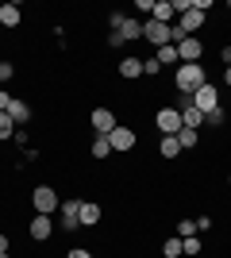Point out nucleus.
Instances as JSON below:
<instances>
[{"label":"nucleus","instance_id":"obj_3","mask_svg":"<svg viewBox=\"0 0 231 258\" xmlns=\"http://www.w3.org/2000/svg\"><path fill=\"white\" fill-rule=\"evenodd\" d=\"M193 104H197L204 116H208L212 108H220V93H216V85H212V81H204V85L193 93Z\"/></svg>","mask_w":231,"mask_h":258},{"label":"nucleus","instance_id":"obj_16","mask_svg":"<svg viewBox=\"0 0 231 258\" xmlns=\"http://www.w3.org/2000/svg\"><path fill=\"white\" fill-rule=\"evenodd\" d=\"M120 77H127V81L143 77V58H123L120 62Z\"/></svg>","mask_w":231,"mask_h":258},{"label":"nucleus","instance_id":"obj_34","mask_svg":"<svg viewBox=\"0 0 231 258\" xmlns=\"http://www.w3.org/2000/svg\"><path fill=\"white\" fill-rule=\"evenodd\" d=\"M0 258H8V254H0Z\"/></svg>","mask_w":231,"mask_h":258},{"label":"nucleus","instance_id":"obj_35","mask_svg":"<svg viewBox=\"0 0 231 258\" xmlns=\"http://www.w3.org/2000/svg\"><path fill=\"white\" fill-rule=\"evenodd\" d=\"M227 185H231V177H227Z\"/></svg>","mask_w":231,"mask_h":258},{"label":"nucleus","instance_id":"obj_6","mask_svg":"<svg viewBox=\"0 0 231 258\" xmlns=\"http://www.w3.org/2000/svg\"><path fill=\"white\" fill-rule=\"evenodd\" d=\"M143 39H150L154 46H170V23L146 20V23H143Z\"/></svg>","mask_w":231,"mask_h":258},{"label":"nucleus","instance_id":"obj_7","mask_svg":"<svg viewBox=\"0 0 231 258\" xmlns=\"http://www.w3.org/2000/svg\"><path fill=\"white\" fill-rule=\"evenodd\" d=\"M108 143H112V151H131L135 147V131L123 127V123H116V127L108 131Z\"/></svg>","mask_w":231,"mask_h":258},{"label":"nucleus","instance_id":"obj_11","mask_svg":"<svg viewBox=\"0 0 231 258\" xmlns=\"http://www.w3.org/2000/svg\"><path fill=\"white\" fill-rule=\"evenodd\" d=\"M4 112H8V116H12V123H16V127H23V123L31 119V108L23 104V100H16V97H12V104L4 108Z\"/></svg>","mask_w":231,"mask_h":258},{"label":"nucleus","instance_id":"obj_28","mask_svg":"<svg viewBox=\"0 0 231 258\" xmlns=\"http://www.w3.org/2000/svg\"><path fill=\"white\" fill-rule=\"evenodd\" d=\"M158 70H162V66L154 62V58H146V62H143V74H146V77H150V74H158Z\"/></svg>","mask_w":231,"mask_h":258},{"label":"nucleus","instance_id":"obj_24","mask_svg":"<svg viewBox=\"0 0 231 258\" xmlns=\"http://www.w3.org/2000/svg\"><path fill=\"white\" fill-rule=\"evenodd\" d=\"M197 235V220H181L177 224V239H193Z\"/></svg>","mask_w":231,"mask_h":258},{"label":"nucleus","instance_id":"obj_12","mask_svg":"<svg viewBox=\"0 0 231 258\" xmlns=\"http://www.w3.org/2000/svg\"><path fill=\"white\" fill-rule=\"evenodd\" d=\"M177 112H181V127H193V131H197L200 123H204V112H200L197 104H185V108H177Z\"/></svg>","mask_w":231,"mask_h":258},{"label":"nucleus","instance_id":"obj_22","mask_svg":"<svg viewBox=\"0 0 231 258\" xmlns=\"http://www.w3.org/2000/svg\"><path fill=\"white\" fill-rule=\"evenodd\" d=\"M162 254L166 258H181V254H185V250H181V239H166V243H162Z\"/></svg>","mask_w":231,"mask_h":258},{"label":"nucleus","instance_id":"obj_2","mask_svg":"<svg viewBox=\"0 0 231 258\" xmlns=\"http://www.w3.org/2000/svg\"><path fill=\"white\" fill-rule=\"evenodd\" d=\"M31 205H35L39 216H54V208L62 205V201H58V193L50 189V185H39V189L31 193Z\"/></svg>","mask_w":231,"mask_h":258},{"label":"nucleus","instance_id":"obj_21","mask_svg":"<svg viewBox=\"0 0 231 258\" xmlns=\"http://www.w3.org/2000/svg\"><path fill=\"white\" fill-rule=\"evenodd\" d=\"M154 62L158 66H174L177 62V46H158V50H154Z\"/></svg>","mask_w":231,"mask_h":258},{"label":"nucleus","instance_id":"obj_13","mask_svg":"<svg viewBox=\"0 0 231 258\" xmlns=\"http://www.w3.org/2000/svg\"><path fill=\"white\" fill-rule=\"evenodd\" d=\"M200 54H204V46H200L197 39H185V43L177 46V58H181V62H200Z\"/></svg>","mask_w":231,"mask_h":258},{"label":"nucleus","instance_id":"obj_23","mask_svg":"<svg viewBox=\"0 0 231 258\" xmlns=\"http://www.w3.org/2000/svg\"><path fill=\"white\" fill-rule=\"evenodd\" d=\"M12 135H16V123L8 112H0V139H12Z\"/></svg>","mask_w":231,"mask_h":258},{"label":"nucleus","instance_id":"obj_5","mask_svg":"<svg viewBox=\"0 0 231 258\" xmlns=\"http://www.w3.org/2000/svg\"><path fill=\"white\" fill-rule=\"evenodd\" d=\"M154 123H158L162 135H177V131H181V112H177V108H162V112L154 116Z\"/></svg>","mask_w":231,"mask_h":258},{"label":"nucleus","instance_id":"obj_20","mask_svg":"<svg viewBox=\"0 0 231 258\" xmlns=\"http://www.w3.org/2000/svg\"><path fill=\"white\" fill-rule=\"evenodd\" d=\"M89 151H93V158H108V154H112V143H108V135H97V139L89 143Z\"/></svg>","mask_w":231,"mask_h":258},{"label":"nucleus","instance_id":"obj_15","mask_svg":"<svg viewBox=\"0 0 231 258\" xmlns=\"http://www.w3.org/2000/svg\"><path fill=\"white\" fill-rule=\"evenodd\" d=\"M20 20H23L20 4H0V23L4 27H20Z\"/></svg>","mask_w":231,"mask_h":258},{"label":"nucleus","instance_id":"obj_14","mask_svg":"<svg viewBox=\"0 0 231 258\" xmlns=\"http://www.w3.org/2000/svg\"><path fill=\"white\" fill-rule=\"evenodd\" d=\"M200 23H204V16H200L197 8H189L185 16H177V27H181V31H185V35H193V31H197V27H200Z\"/></svg>","mask_w":231,"mask_h":258},{"label":"nucleus","instance_id":"obj_25","mask_svg":"<svg viewBox=\"0 0 231 258\" xmlns=\"http://www.w3.org/2000/svg\"><path fill=\"white\" fill-rule=\"evenodd\" d=\"M204 119H208L212 127H220L223 119H227V112H223V108H212V112H208V116H204Z\"/></svg>","mask_w":231,"mask_h":258},{"label":"nucleus","instance_id":"obj_30","mask_svg":"<svg viewBox=\"0 0 231 258\" xmlns=\"http://www.w3.org/2000/svg\"><path fill=\"white\" fill-rule=\"evenodd\" d=\"M12 104V97H8V93H4V89H0V112H4V108H8Z\"/></svg>","mask_w":231,"mask_h":258},{"label":"nucleus","instance_id":"obj_31","mask_svg":"<svg viewBox=\"0 0 231 258\" xmlns=\"http://www.w3.org/2000/svg\"><path fill=\"white\" fill-rule=\"evenodd\" d=\"M220 58H223V66H231V46H223V50H220Z\"/></svg>","mask_w":231,"mask_h":258},{"label":"nucleus","instance_id":"obj_9","mask_svg":"<svg viewBox=\"0 0 231 258\" xmlns=\"http://www.w3.org/2000/svg\"><path fill=\"white\" fill-rule=\"evenodd\" d=\"M93 131H97V135H108L112 127H116V116H112V108H97V112H93Z\"/></svg>","mask_w":231,"mask_h":258},{"label":"nucleus","instance_id":"obj_10","mask_svg":"<svg viewBox=\"0 0 231 258\" xmlns=\"http://www.w3.org/2000/svg\"><path fill=\"white\" fill-rule=\"evenodd\" d=\"M150 20H158V23H177V12H174V0H158L150 8Z\"/></svg>","mask_w":231,"mask_h":258},{"label":"nucleus","instance_id":"obj_8","mask_svg":"<svg viewBox=\"0 0 231 258\" xmlns=\"http://www.w3.org/2000/svg\"><path fill=\"white\" fill-rule=\"evenodd\" d=\"M27 231H31V239H39V243H43V239L54 235V220H50V216H39V212H35V220H31V227H27Z\"/></svg>","mask_w":231,"mask_h":258},{"label":"nucleus","instance_id":"obj_4","mask_svg":"<svg viewBox=\"0 0 231 258\" xmlns=\"http://www.w3.org/2000/svg\"><path fill=\"white\" fill-rule=\"evenodd\" d=\"M62 227H66V231H77V227H81V201H77V197H69V201H62Z\"/></svg>","mask_w":231,"mask_h":258},{"label":"nucleus","instance_id":"obj_32","mask_svg":"<svg viewBox=\"0 0 231 258\" xmlns=\"http://www.w3.org/2000/svg\"><path fill=\"white\" fill-rule=\"evenodd\" d=\"M0 254H8V235H0Z\"/></svg>","mask_w":231,"mask_h":258},{"label":"nucleus","instance_id":"obj_29","mask_svg":"<svg viewBox=\"0 0 231 258\" xmlns=\"http://www.w3.org/2000/svg\"><path fill=\"white\" fill-rule=\"evenodd\" d=\"M66 258H93V254H89V250H81V247H73V250H69Z\"/></svg>","mask_w":231,"mask_h":258},{"label":"nucleus","instance_id":"obj_27","mask_svg":"<svg viewBox=\"0 0 231 258\" xmlns=\"http://www.w3.org/2000/svg\"><path fill=\"white\" fill-rule=\"evenodd\" d=\"M12 77H16V66H12V62H0V81H12Z\"/></svg>","mask_w":231,"mask_h":258},{"label":"nucleus","instance_id":"obj_19","mask_svg":"<svg viewBox=\"0 0 231 258\" xmlns=\"http://www.w3.org/2000/svg\"><path fill=\"white\" fill-rule=\"evenodd\" d=\"M177 143H181V151H193L200 143V131H193V127H181L177 131Z\"/></svg>","mask_w":231,"mask_h":258},{"label":"nucleus","instance_id":"obj_26","mask_svg":"<svg viewBox=\"0 0 231 258\" xmlns=\"http://www.w3.org/2000/svg\"><path fill=\"white\" fill-rule=\"evenodd\" d=\"M181 250H185V254H200V239L193 235V239H181Z\"/></svg>","mask_w":231,"mask_h":258},{"label":"nucleus","instance_id":"obj_1","mask_svg":"<svg viewBox=\"0 0 231 258\" xmlns=\"http://www.w3.org/2000/svg\"><path fill=\"white\" fill-rule=\"evenodd\" d=\"M204 81H208V74L200 70V62H181V66H177V93L193 97Z\"/></svg>","mask_w":231,"mask_h":258},{"label":"nucleus","instance_id":"obj_33","mask_svg":"<svg viewBox=\"0 0 231 258\" xmlns=\"http://www.w3.org/2000/svg\"><path fill=\"white\" fill-rule=\"evenodd\" d=\"M223 81H227V85H231V66H227V70H223Z\"/></svg>","mask_w":231,"mask_h":258},{"label":"nucleus","instance_id":"obj_17","mask_svg":"<svg viewBox=\"0 0 231 258\" xmlns=\"http://www.w3.org/2000/svg\"><path fill=\"white\" fill-rule=\"evenodd\" d=\"M100 220V205H93V201H81V227H93Z\"/></svg>","mask_w":231,"mask_h":258},{"label":"nucleus","instance_id":"obj_18","mask_svg":"<svg viewBox=\"0 0 231 258\" xmlns=\"http://www.w3.org/2000/svg\"><path fill=\"white\" fill-rule=\"evenodd\" d=\"M158 151H162V158H177V154H181V143H177V135H162Z\"/></svg>","mask_w":231,"mask_h":258}]
</instances>
